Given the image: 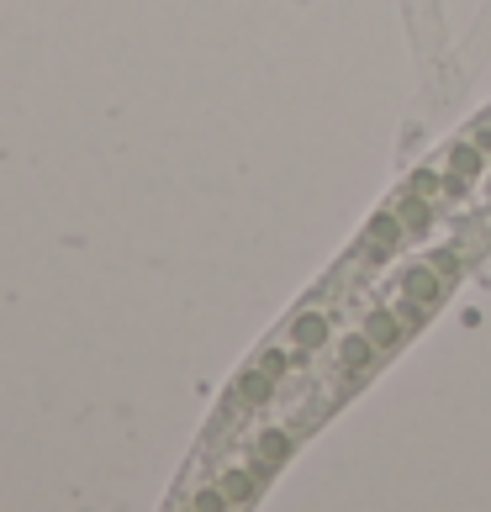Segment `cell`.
Returning <instances> with one entry per match:
<instances>
[{"mask_svg":"<svg viewBox=\"0 0 491 512\" xmlns=\"http://www.w3.org/2000/svg\"><path fill=\"white\" fill-rule=\"evenodd\" d=\"M455 275H460V254L418 259L402 280H396V291H391L386 307H375L354 333H344L328 354H317V375H328L323 402H317V417H323L328 407L344 402V396L360 386L365 375L381 365V359H391V349L402 344V338L444 301V291L455 286Z\"/></svg>","mask_w":491,"mask_h":512,"instance_id":"1","label":"cell"}]
</instances>
